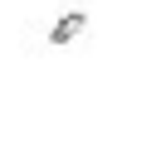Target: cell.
I'll return each instance as SVG.
<instances>
[{"instance_id":"obj_1","label":"cell","mask_w":156,"mask_h":151,"mask_svg":"<svg viewBox=\"0 0 156 151\" xmlns=\"http://www.w3.org/2000/svg\"><path fill=\"white\" fill-rule=\"evenodd\" d=\"M83 29H88V15H83V10H68V15L49 29V44H73Z\"/></svg>"}]
</instances>
